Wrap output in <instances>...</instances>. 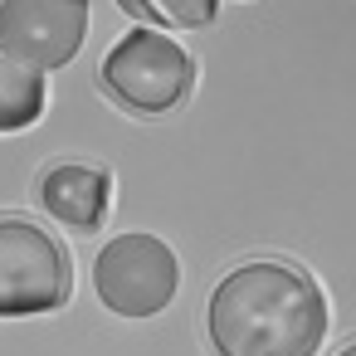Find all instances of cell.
<instances>
[{
	"mask_svg": "<svg viewBox=\"0 0 356 356\" xmlns=\"http://www.w3.org/2000/svg\"><path fill=\"white\" fill-rule=\"evenodd\" d=\"M98 88L132 118H171L195 88V59L161 30H127L98 64Z\"/></svg>",
	"mask_w": 356,
	"mask_h": 356,
	"instance_id": "3",
	"label": "cell"
},
{
	"mask_svg": "<svg viewBox=\"0 0 356 356\" xmlns=\"http://www.w3.org/2000/svg\"><path fill=\"white\" fill-rule=\"evenodd\" d=\"M88 20V0H0V54L35 74H54L79 59Z\"/></svg>",
	"mask_w": 356,
	"mask_h": 356,
	"instance_id": "5",
	"label": "cell"
},
{
	"mask_svg": "<svg viewBox=\"0 0 356 356\" xmlns=\"http://www.w3.org/2000/svg\"><path fill=\"white\" fill-rule=\"evenodd\" d=\"M113 6L142 30H161V35L210 30L220 15V0H113Z\"/></svg>",
	"mask_w": 356,
	"mask_h": 356,
	"instance_id": "8",
	"label": "cell"
},
{
	"mask_svg": "<svg viewBox=\"0 0 356 356\" xmlns=\"http://www.w3.org/2000/svg\"><path fill=\"white\" fill-rule=\"evenodd\" d=\"M49 113V79L0 54V137L30 132Z\"/></svg>",
	"mask_w": 356,
	"mask_h": 356,
	"instance_id": "7",
	"label": "cell"
},
{
	"mask_svg": "<svg viewBox=\"0 0 356 356\" xmlns=\"http://www.w3.org/2000/svg\"><path fill=\"white\" fill-rule=\"evenodd\" d=\"M93 293L113 317H161L181 293V259L152 229H122L93 254Z\"/></svg>",
	"mask_w": 356,
	"mask_h": 356,
	"instance_id": "4",
	"label": "cell"
},
{
	"mask_svg": "<svg viewBox=\"0 0 356 356\" xmlns=\"http://www.w3.org/2000/svg\"><path fill=\"white\" fill-rule=\"evenodd\" d=\"M244 6H249V0H244Z\"/></svg>",
	"mask_w": 356,
	"mask_h": 356,
	"instance_id": "10",
	"label": "cell"
},
{
	"mask_svg": "<svg viewBox=\"0 0 356 356\" xmlns=\"http://www.w3.org/2000/svg\"><path fill=\"white\" fill-rule=\"evenodd\" d=\"M35 200L40 210L59 225V229H74V234H98L113 215V200H118V181L108 166L98 161H79V156H64V161H49L40 176H35Z\"/></svg>",
	"mask_w": 356,
	"mask_h": 356,
	"instance_id": "6",
	"label": "cell"
},
{
	"mask_svg": "<svg viewBox=\"0 0 356 356\" xmlns=\"http://www.w3.org/2000/svg\"><path fill=\"white\" fill-rule=\"evenodd\" d=\"M332 356H356V337H346V341H341V346H337Z\"/></svg>",
	"mask_w": 356,
	"mask_h": 356,
	"instance_id": "9",
	"label": "cell"
},
{
	"mask_svg": "<svg viewBox=\"0 0 356 356\" xmlns=\"http://www.w3.org/2000/svg\"><path fill=\"white\" fill-rule=\"evenodd\" d=\"M74 298L69 244L25 210H0V322L49 317Z\"/></svg>",
	"mask_w": 356,
	"mask_h": 356,
	"instance_id": "2",
	"label": "cell"
},
{
	"mask_svg": "<svg viewBox=\"0 0 356 356\" xmlns=\"http://www.w3.org/2000/svg\"><path fill=\"white\" fill-rule=\"evenodd\" d=\"M210 356H317L332 332L327 288L283 254L229 264L200 312Z\"/></svg>",
	"mask_w": 356,
	"mask_h": 356,
	"instance_id": "1",
	"label": "cell"
}]
</instances>
